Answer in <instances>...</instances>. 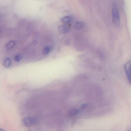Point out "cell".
<instances>
[{"label":"cell","mask_w":131,"mask_h":131,"mask_svg":"<svg viewBox=\"0 0 131 131\" xmlns=\"http://www.w3.org/2000/svg\"><path fill=\"white\" fill-rule=\"evenodd\" d=\"M112 15L114 24L117 27H119L120 24V20L117 2L115 0H114L112 3Z\"/></svg>","instance_id":"obj_1"},{"label":"cell","mask_w":131,"mask_h":131,"mask_svg":"<svg viewBox=\"0 0 131 131\" xmlns=\"http://www.w3.org/2000/svg\"><path fill=\"white\" fill-rule=\"evenodd\" d=\"M37 119L34 117H28L24 118L22 121V125L25 127H30L35 124Z\"/></svg>","instance_id":"obj_2"},{"label":"cell","mask_w":131,"mask_h":131,"mask_svg":"<svg viewBox=\"0 0 131 131\" xmlns=\"http://www.w3.org/2000/svg\"><path fill=\"white\" fill-rule=\"evenodd\" d=\"M125 71L128 81L130 84L131 82V61H128L126 63L124 66Z\"/></svg>","instance_id":"obj_3"},{"label":"cell","mask_w":131,"mask_h":131,"mask_svg":"<svg viewBox=\"0 0 131 131\" xmlns=\"http://www.w3.org/2000/svg\"><path fill=\"white\" fill-rule=\"evenodd\" d=\"M80 112V110L78 108H72L68 111V115L71 117H73L78 114Z\"/></svg>","instance_id":"obj_4"},{"label":"cell","mask_w":131,"mask_h":131,"mask_svg":"<svg viewBox=\"0 0 131 131\" xmlns=\"http://www.w3.org/2000/svg\"><path fill=\"white\" fill-rule=\"evenodd\" d=\"M58 30L62 34H66L69 32L70 29L67 26L62 25L59 27Z\"/></svg>","instance_id":"obj_5"},{"label":"cell","mask_w":131,"mask_h":131,"mask_svg":"<svg viewBox=\"0 0 131 131\" xmlns=\"http://www.w3.org/2000/svg\"><path fill=\"white\" fill-rule=\"evenodd\" d=\"M85 24L84 22L79 21L76 23L74 25V28L76 30H81L84 27Z\"/></svg>","instance_id":"obj_6"},{"label":"cell","mask_w":131,"mask_h":131,"mask_svg":"<svg viewBox=\"0 0 131 131\" xmlns=\"http://www.w3.org/2000/svg\"><path fill=\"white\" fill-rule=\"evenodd\" d=\"M72 20V18L71 16H66L62 18L61 21L64 24H68L70 23Z\"/></svg>","instance_id":"obj_7"},{"label":"cell","mask_w":131,"mask_h":131,"mask_svg":"<svg viewBox=\"0 0 131 131\" xmlns=\"http://www.w3.org/2000/svg\"><path fill=\"white\" fill-rule=\"evenodd\" d=\"M11 59L9 58H7L4 61L3 66L5 68H8L11 66Z\"/></svg>","instance_id":"obj_8"},{"label":"cell","mask_w":131,"mask_h":131,"mask_svg":"<svg viewBox=\"0 0 131 131\" xmlns=\"http://www.w3.org/2000/svg\"><path fill=\"white\" fill-rule=\"evenodd\" d=\"M15 42L13 41H9L6 45V47L7 50H10V49H12V48L14 47V46L15 45Z\"/></svg>","instance_id":"obj_9"},{"label":"cell","mask_w":131,"mask_h":131,"mask_svg":"<svg viewBox=\"0 0 131 131\" xmlns=\"http://www.w3.org/2000/svg\"><path fill=\"white\" fill-rule=\"evenodd\" d=\"M51 51V47L49 46H47V47H45L43 49V55L45 56V55H47Z\"/></svg>","instance_id":"obj_10"},{"label":"cell","mask_w":131,"mask_h":131,"mask_svg":"<svg viewBox=\"0 0 131 131\" xmlns=\"http://www.w3.org/2000/svg\"><path fill=\"white\" fill-rule=\"evenodd\" d=\"M14 59L15 61V62H18L20 61L22 59V57L20 54H17L15 57Z\"/></svg>","instance_id":"obj_11"},{"label":"cell","mask_w":131,"mask_h":131,"mask_svg":"<svg viewBox=\"0 0 131 131\" xmlns=\"http://www.w3.org/2000/svg\"><path fill=\"white\" fill-rule=\"evenodd\" d=\"M0 131H6L4 129H2V128H0Z\"/></svg>","instance_id":"obj_12"}]
</instances>
